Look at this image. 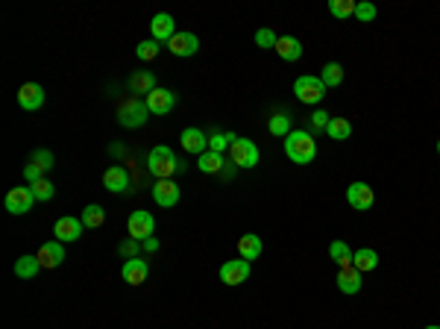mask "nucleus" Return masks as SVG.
<instances>
[{"label":"nucleus","mask_w":440,"mask_h":329,"mask_svg":"<svg viewBox=\"0 0 440 329\" xmlns=\"http://www.w3.org/2000/svg\"><path fill=\"white\" fill-rule=\"evenodd\" d=\"M437 153H440V141H437Z\"/></svg>","instance_id":"a18cd8bd"},{"label":"nucleus","mask_w":440,"mask_h":329,"mask_svg":"<svg viewBox=\"0 0 440 329\" xmlns=\"http://www.w3.org/2000/svg\"><path fill=\"white\" fill-rule=\"evenodd\" d=\"M150 30H153V39L159 41H170L173 36H176V24H173V18L168 15V12H159V15H153V21H150Z\"/></svg>","instance_id":"f3484780"},{"label":"nucleus","mask_w":440,"mask_h":329,"mask_svg":"<svg viewBox=\"0 0 440 329\" xmlns=\"http://www.w3.org/2000/svg\"><path fill=\"white\" fill-rule=\"evenodd\" d=\"M129 89L135 92V94H144L147 97L153 89H159V85H156V76H153L150 71H138V74L129 76Z\"/></svg>","instance_id":"b1692460"},{"label":"nucleus","mask_w":440,"mask_h":329,"mask_svg":"<svg viewBox=\"0 0 440 329\" xmlns=\"http://www.w3.org/2000/svg\"><path fill=\"white\" fill-rule=\"evenodd\" d=\"M294 94L300 97V103H320L323 94H326V85H323L320 76L305 74V76H300V80L294 83Z\"/></svg>","instance_id":"20e7f679"},{"label":"nucleus","mask_w":440,"mask_h":329,"mask_svg":"<svg viewBox=\"0 0 440 329\" xmlns=\"http://www.w3.org/2000/svg\"><path fill=\"white\" fill-rule=\"evenodd\" d=\"M32 162L41 164L44 171H50L53 168V153L50 150H36V153H32Z\"/></svg>","instance_id":"58836bf2"},{"label":"nucleus","mask_w":440,"mask_h":329,"mask_svg":"<svg viewBox=\"0 0 440 329\" xmlns=\"http://www.w3.org/2000/svg\"><path fill=\"white\" fill-rule=\"evenodd\" d=\"M276 41H279V36H276V32H273L270 27L256 30V45H258L261 50H276Z\"/></svg>","instance_id":"f704fd0d"},{"label":"nucleus","mask_w":440,"mask_h":329,"mask_svg":"<svg viewBox=\"0 0 440 329\" xmlns=\"http://www.w3.org/2000/svg\"><path fill=\"white\" fill-rule=\"evenodd\" d=\"M276 56H282L285 62H296V59L302 56L300 39H294V36H279V41H276Z\"/></svg>","instance_id":"4be33fe9"},{"label":"nucleus","mask_w":440,"mask_h":329,"mask_svg":"<svg viewBox=\"0 0 440 329\" xmlns=\"http://www.w3.org/2000/svg\"><path fill=\"white\" fill-rule=\"evenodd\" d=\"M153 200L164 206V209H173L179 203V185L173 180H156V185H153Z\"/></svg>","instance_id":"ddd939ff"},{"label":"nucleus","mask_w":440,"mask_h":329,"mask_svg":"<svg viewBox=\"0 0 440 329\" xmlns=\"http://www.w3.org/2000/svg\"><path fill=\"white\" fill-rule=\"evenodd\" d=\"M80 221L88 226V229H100L103 224H106V209L103 206H97V203H91V206H85L82 209V217Z\"/></svg>","instance_id":"cd10ccee"},{"label":"nucleus","mask_w":440,"mask_h":329,"mask_svg":"<svg viewBox=\"0 0 440 329\" xmlns=\"http://www.w3.org/2000/svg\"><path fill=\"white\" fill-rule=\"evenodd\" d=\"M30 189H32V194H36V200H41V203L53 200V194H56V185H53L50 180H38V182H32Z\"/></svg>","instance_id":"72a5a7b5"},{"label":"nucleus","mask_w":440,"mask_h":329,"mask_svg":"<svg viewBox=\"0 0 440 329\" xmlns=\"http://www.w3.org/2000/svg\"><path fill=\"white\" fill-rule=\"evenodd\" d=\"M168 50L173 56H194V53L200 50V39H197L194 32H176L168 41Z\"/></svg>","instance_id":"4468645a"},{"label":"nucleus","mask_w":440,"mask_h":329,"mask_svg":"<svg viewBox=\"0 0 440 329\" xmlns=\"http://www.w3.org/2000/svg\"><path fill=\"white\" fill-rule=\"evenodd\" d=\"M36 203V194H32L30 185H18V189H9L6 194V212L9 215H27Z\"/></svg>","instance_id":"39448f33"},{"label":"nucleus","mask_w":440,"mask_h":329,"mask_svg":"<svg viewBox=\"0 0 440 329\" xmlns=\"http://www.w3.org/2000/svg\"><path fill=\"white\" fill-rule=\"evenodd\" d=\"M82 229H85V224L80 217H59V221L53 224V235H56V241H62V244H71V241L82 235Z\"/></svg>","instance_id":"f8f14e48"},{"label":"nucleus","mask_w":440,"mask_h":329,"mask_svg":"<svg viewBox=\"0 0 440 329\" xmlns=\"http://www.w3.org/2000/svg\"><path fill=\"white\" fill-rule=\"evenodd\" d=\"M144 250H147V253H156V250H159V241H156V238H147V241H144Z\"/></svg>","instance_id":"79ce46f5"},{"label":"nucleus","mask_w":440,"mask_h":329,"mask_svg":"<svg viewBox=\"0 0 440 329\" xmlns=\"http://www.w3.org/2000/svg\"><path fill=\"white\" fill-rule=\"evenodd\" d=\"M326 133H329V138H335V141H346L352 136V124L346 118H332L329 120V127H326Z\"/></svg>","instance_id":"c756f323"},{"label":"nucleus","mask_w":440,"mask_h":329,"mask_svg":"<svg viewBox=\"0 0 440 329\" xmlns=\"http://www.w3.org/2000/svg\"><path fill=\"white\" fill-rule=\"evenodd\" d=\"M120 253H124L126 259H138V241L135 238L124 241V244H120Z\"/></svg>","instance_id":"ea45409f"},{"label":"nucleus","mask_w":440,"mask_h":329,"mask_svg":"<svg viewBox=\"0 0 440 329\" xmlns=\"http://www.w3.org/2000/svg\"><path fill=\"white\" fill-rule=\"evenodd\" d=\"M144 103L150 109V115H168L170 109L176 106V94L170 89H153L147 97H144Z\"/></svg>","instance_id":"9b49d317"},{"label":"nucleus","mask_w":440,"mask_h":329,"mask_svg":"<svg viewBox=\"0 0 440 329\" xmlns=\"http://www.w3.org/2000/svg\"><path fill=\"white\" fill-rule=\"evenodd\" d=\"M38 270H41L38 256H21L15 262V277L18 279H32V277H38Z\"/></svg>","instance_id":"393cba45"},{"label":"nucleus","mask_w":440,"mask_h":329,"mask_svg":"<svg viewBox=\"0 0 440 329\" xmlns=\"http://www.w3.org/2000/svg\"><path fill=\"white\" fill-rule=\"evenodd\" d=\"M24 177H27L30 185L38 182V180H44V168H41V164H36V162H30L27 168H24Z\"/></svg>","instance_id":"4c0bfd02"},{"label":"nucleus","mask_w":440,"mask_h":329,"mask_svg":"<svg viewBox=\"0 0 440 329\" xmlns=\"http://www.w3.org/2000/svg\"><path fill=\"white\" fill-rule=\"evenodd\" d=\"M355 0H329V12H332L335 18H349L355 15Z\"/></svg>","instance_id":"2f4dec72"},{"label":"nucleus","mask_w":440,"mask_h":329,"mask_svg":"<svg viewBox=\"0 0 440 329\" xmlns=\"http://www.w3.org/2000/svg\"><path fill=\"white\" fill-rule=\"evenodd\" d=\"M229 156H232L235 168H256L258 164V147L252 145L250 138H238L232 147H229Z\"/></svg>","instance_id":"0eeeda50"},{"label":"nucleus","mask_w":440,"mask_h":329,"mask_svg":"<svg viewBox=\"0 0 440 329\" xmlns=\"http://www.w3.org/2000/svg\"><path fill=\"white\" fill-rule=\"evenodd\" d=\"M261 250H264V244H261V238H258L256 233H247V235L238 238V256H241V259L256 262V259L261 256Z\"/></svg>","instance_id":"aec40b11"},{"label":"nucleus","mask_w":440,"mask_h":329,"mask_svg":"<svg viewBox=\"0 0 440 329\" xmlns=\"http://www.w3.org/2000/svg\"><path fill=\"white\" fill-rule=\"evenodd\" d=\"M361 270H355V268H340L338 270V288H340V294H358L361 291Z\"/></svg>","instance_id":"412c9836"},{"label":"nucleus","mask_w":440,"mask_h":329,"mask_svg":"<svg viewBox=\"0 0 440 329\" xmlns=\"http://www.w3.org/2000/svg\"><path fill=\"white\" fill-rule=\"evenodd\" d=\"M285 156L296 164H308L317 156V141L305 129H291V136L285 138Z\"/></svg>","instance_id":"f257e3e1"},{"label":"nucleus","mask_w":440,"mask_h":329,"mask_svg":"<svg viewBox=\"0 0 440 329\" xmlns=\"http://www.w3.org/2000/svg\"><path fill=\"white\" fill-rule=\"evenodd\" d=\"M36 256L41 262V268H59L65 262V247H62V241H47V244H41Z\"/></svg>","instance_id":"a211bd4d"},{"label":"nucleus","mask_w":440,"mask_h":329,"mask_svg":"<svg viewBox=\"0 0 440 329\" xmlns=\"http://www.w3.org/2000/svg\"><path fill=\"white\" fill-rule=\"evenodd\" d=\"M238 141L235 133H212L208 136V150H214V153H223L226 147H232Z\"/></svg>","instance_id":"7c9ffc66"},{"label":"nucleus","mask_w":440,"mask_h":329,"mask_svg":"<svg viewBox=\"0 0 440 329\" xmlns=\"http://www.w3.org/2000/svg\"><path fill=\"white\" fill-rule=\"evenodd\" d=\"M147 168H150V173L156 180H170L176 171H182L185 164H179V159H176V153L170 150V147H164V145H159V147H153L150 150V156H147Z\"/></svg>","instance_id":"f03ea898"},{"label":"nucleus","mask_w":440,"mask_h":329,"mask_svg":"<svg viewBox=\"0 0 440 329\" xmlns=\"http://www.w3.org/2000/svg\"><path fill=\"white\" fill-rule=\"evenodd\" d=\"M329 120H332V118H329V115L323 112V109H320V112H314V115H311V124H314L317 129H326V127H329Z\"/></svg>","instance_id":"a19ab883"},{"label":"nucleus","mask_w":440,"mask_h":329,"mask_svg":"<svg viewBox=\"0 0 440 329\" xmlns=\"http://www.w3.org/2000/svg\"><path fill=\"white\" fill-rule=\"evenodd\" d=\"M103 185L109 191H115V194H124L129 189V173L126 168H120V164H112L106 173H103Z\"/></svg>","instance_id":"6ab92c4d"},{"label":"nucleus","mask_w":440,"mask_h":329,"mask_svg":"<svg viewBox=\"0 0 440 329\" xmlns=\"http://www.w3.org/2000/svg\"><path fill=\"white\" fill-rule=\"evenodd\" d=\"M320 80H323L326 89H335V85H340V83H344V65H340V62H329V65H323Z\"/></svg>","instance_id":"c85d7f7f"},{"label":"nucleus","mask_w":440,"mask_h":329,"mask_svg":"<svg viewBox=\"0 0 440 329\" xmlns=\"http://www.w3.org/2000/svg\"><path fill=\"white\" fill-rule=\"evenodd\" d=\"M267 129H270L273 136H285V138H288V136H291V118L285 115V112L273 115V118H270V124H267Z\"/></svg>","instance_id":"473e14b6"},{"label":"nucleus","mask_w":440,"mask_h":329,"mask_svg":"<svg viewBox=\"0 0 440 329\" xmlns=\"http://www.w3.org/2000/svg\"><path fill=\"white\" fill-rule=\"evenodd\" d=\"M352 268L361 270V273L376 270V268H379V253H376V250H370V247L355 250V256H352Z\"/></svg>","instance_id":"5701e85b"},{"label":"nucleus","mask_w":440,"mask_h":329,"mask_svg":"<svg viewBox=\"0 0 440 329\" xmlns=\"http://www.w3.org/2000/svg\"><path fill=\"white\" fill-rule=\"evenodd\" d=\"M250 268L252 262L247 259H229L226 265H220V282L223 285H241L250 279Z\"/></svg>","instance_id":"6e6552de"},{"label":"nucleus","mask_w":440,"mask_h":329,"mask_svg":"<svg viewBox=\"0 0 440 329\" xmlns=\"http://www.w3.org/2000/svg\"><path fill=\"white\" fill-rule=\"evenodd\" d=\"M346 203L352 206V209L364 212V209H370V206L376 203V194H373V189L367 182H352L346 189Z\"/></svg>","instance_id":"9d476101"},{"label":"nucleus","mask_w":440,"mask_h":329,"mask_svg":"<svg viewBox=\"0 0 440 329\" xmlns=\"http://www.w3.org/2000/svg\"><path fill=\"white\" fill-rule=\"evenodd\" d=\"M182 150L185 153H194V156H203V153L208 150V138L203 129H197V127H188V129H182Z\"/></svg>","instance_id":"2eb2a0df"},{"label":"nucleus","mask_w":440,"mask_h":329,"mask_svg":"<svg viewBox=\"0 0 440 329\" xmlns=\"http://www.w3.org/2000/svg\"><path fill=\"white\" fill-rule=\"evenodd\" d=\"M147 118H150V109L144 100H138V97H129V100L118 106V120H120V127H126V129L144 127Z\"/></svg>","instance_id":"7ed1b4c3"},{"label":"nucleus","mask_w":440,"mask_h":329,"mask_svg":"<svg viewBox=\"0 0 440 329\" xmlns=\"http://www.w3.org/2000/svg\"><path fill=\"white\" fill-rule=\"evenodd\" d=\"M44 89L38 83H24L18 89V106L24 109V112H36V109H41L44 106Z\"/></svg>","instance_id":"1a4fd4ad"},{"label":"nucleus","mask_w":440,"mask_h":329,"mask_svg":"<svg viewBox=\"0 0 440 329\" xmlns=\"http://www.w3.org/2000/svg\"><path fill=\"white\" fill-rule=\"evenodd\" d=\"M329 256H332L335 262H338V268H352V250H349V244L346 241H332V244H329Z\"/></svg>","instance_id":"bb28decb"},{"label":"nucleus","mask_w":440,"mask_h":329,"mask_svg":"<svg viewBox=\"0 0 440 329\" xmlns=\"http://www.w3.org/2000/svg\"><path fill=\"white\" fill-rule=\"evenodd\" d=\"M355 18L361 21V24H370V21H376V6H373L370 0H361V3L355 6Z\"/></svg>","instance_id":"e433bc0d"},{"label":"nucleus","mask_w":440,"mask_h":329,"mask_svg":"<svg viewBox=\"0 0 440 329\" xmlns=\"http://www.w3.org/2000/svg\"><path fill=\"white\" fill-rule=\"evenodd\" d=\"M126 229H129V238H135V241H147V238H153V233H156V221H153V215H150V212L138 209V212H132V215H129Z\"/></svg>","instance_id":"423d86ee"},{"label":"nucleus","mask_w":440,"mask_h":329,"mask_svg":"<svg viewBox=\"0 0 440 329\" xmlns=\"http://www.w3.org/2000/svg\"><path fill=\"white\" fill-rule=\"evenodd\" d=\"M426 329H440V326H434V323H432V326H426Z\"/></svg>","instance_id":"c03bdc74"},{"label":"nucleus","mask_w":440,"mask_h":329,"mask_svg":"<svg viewBox=\"0 0 440 329\" xmlns=\"http://www.w3.org/2000/svg\"><path fill=\"white\" fill-rule=\"evenodd\" d=\"M135 56L141 62H150V59H156L159 56V41L156 39H147V41H141V45L135 47Z\"/></svg>","instance_id":"c9c22d12"},{"label":"nucleus","mask_w":440,"mask_h":329,"mask_svg":"<svg viewBox=\"0 0 440 329\" xmlns=\"http://www.w3.org/2000/svg\"><path fill=\"white\" fill-rule=\"evenodd\" d=\"M232 173H235V168H223V171H220V177H223V180H229V177H232Z\"/></svg>","instance_id":"37998d69"},{"label":"nucleus","mask_w":440,"mask_h":329,"mask_svg":"<svg viewBox=\"0 0 440 329\" xmlns=\"http://www.w3.org/2000/svg\"><path fill=\"white\" fill-rule=\"evenodd\" d=\"M223 153H214V150H206L200 159H197V168H200L203 173H220L223 171Z\"/></svg>","instance_id":"a878e982"},{"label":"nucleus","mask_w":440,"mask_h":329,"mask_svg":"<svg viewBox=\"0 0 440 329\" xmlns=\"http://www.w3.org/2000/svg\"><path fill=\"white\" fill-rule=\"evenodd\" d=\"M147 273H150V265L144 259H126L124 268H120V277H124V282H129V285L147 282Z\"/></svg>","instance_id":"dca6fc26"}]
</instances>
